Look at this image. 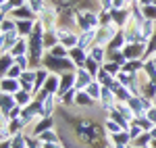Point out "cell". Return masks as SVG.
<instances>
[{"mask_svg":"<svg viewBox=\"0 0 156 148\" xmlns=\"http://www.w3.org/2000/svg\"><path fill=\"white\" fill-rule=\"evenodd\" d=\"M42 67H46L50 73H67V71H75L77 65L67 56V59H60V56H52L50 52L44 54V61H42Z\"/></svg>","mask_w":156,"mask_h":148,"instance_id":"obj_1","label":"cell"},{"mask_svg":"<svg viewBox=\"0 0 156 148\" xmlns=\"http://www.w3.org/2000/svg\"><path fill=\"white\" fill-rule=\"evenodd\" d=\"M77 9V27L79 31H85V29H96L100 27V11H94V9Z\"/></svg>","mask_w":156,"mask_h":148,"instance_id":"obj_2","label":"cell"},{"mask_svg":"<svg viewBox=\"0 0 156 148\" xmlns=\"http://www.w3.org/2000/svg\"><path fill=\"white\" fill-rule=\"evenodd\" d=\"M58 17H60V9L50 2L48 6L42 11V15L37 17V21L44 25L46 31H52V29H58Z\"/></svg>","mask_w":156,"mask_h":148,"instance_id":"obj_3","label":"cell"},{"mask_svg":"<svg viewBox=\"0 0 156 148\" xmlns=\"http://www.w3.org/2000/svg\"><path fill=\"white\" fill-rule=\"evenodd\" d=\"M52 127H56V115L54 117H40L36 123L31 125L29 129H27V134L29 136H40L42 132H46V129H52Z\"/></svg>","mask_w":156,"mask_h":148,"instance_id":"obj_4","label":"cell"},{"mask_svg":"<svg viewBox=\"0 0 156 148\" xmlns=\"http://www.w3.org/2000/svg\"><path fill=\"white\" fill-rule=\"evenodd\" d=\"M92 81H94V75L90 73L85 67H77L75 69V88L77 90H85Z\"/></svg>","mask_w":156,"mask_h":148,"instance_id":"obj_5","label":"cell"},{"mask_svg":"<svg viewBox=\"0 0 156 148\" xmlns=\"http://www.w3.org/2000/svg\"><path fill=\"white\" fill-rule=\"evenodd\" d=\"M19 34L17 31H12V34H0V54L2 52H11L15 46H17V42H19Z\"/></svg>","mask_w":156,"mask_h":148,"instance_id":"obj_6","label":"cell"},{"mask_svg":"<svg viewBox=\"0 0 156 148\" xmlns=\"http://www.w3.org/2000/svg\"><path fill=\"white\" fill-rule=\"evenodd\" d=\"M36 77H37V69H25L23 75L19 77V84H21L23 90L34 92V88H36Z\"/></svg>","mask_w":156,"mask_h":148,"instance_id":"obj_7","label":"cell"},{"mask_svg":"<svg viewBox=\"0 0 156 148\" xmlns=\"http://www.w3.org/2000/svg\"><path fill=\"white\" fill-rule=\"evenodd\" d=\"M17 106V100L15 94H2L0 92V117H6L9 119V113Z\"/></svg>","mask_w":156,"mask_h":148,"instance_id":"obj_8","label":"cell"},{"mask_svg":"<svg viewBox=\"0 0 156 148\" xmlns=\"http://www.w3.org/2000/svg\"><path fill=\"white\" fill-rule=\"evenodd\" d=\"M37 19H17V34L21 38H29L36 29Z\"/></svg>","mask_w":156,"mask_h":148,"instance_id":"obj_9","label":"cell"},{"mask_svg":"<svg viewBox=\"0 0 156 148\" xmlns=\"http://www.w3.org/2000/svg\"><path fill=\"white\" fill-rule=\"evenodd\" d=\"M98 38V27L96 29H85V31H79V46L83 50H90V46L96 44Z\"/></svg>","mask_w":156,"mask_h":148,"instance_id":"obj_10","label":"cell"},{"mask_svg":"<svg viewBox=\"0 0 156 148\" xmlns=\"http://www.w3.org/2000/svg\"><path fill=\"white\" fill-rule=\"evenodd\" d=\"M87 54H90L94 61H98L100 65H104V63L108 61V48H106V46H102V44H94V46H90Z\"/></svg>","mask_w":156,"mask_h":148,"instance_id":"obj_11","label":"cell"},{"mask_svg":"<svg viewBox=\"0 0 156 148\" xmlns=\"http://www.w3.org/2000/svg\"><path fill=\"white\" fill-rule=\"evenodd\" d=\"M21 90L19 79H12V77H2L0 79V92L2 94H17Z\"/></svg>","mask_w":156,"mask_h":148,"instance_id":"obj_12","label":"cell"},{"mask_svg":"<svg viewBox=\"0 0 156 148\" xmlns=\"http://www.w3.org/2000/svg\"><path fill=\"white\" fill-rule=\"evenodd\" d=\"M71 88H75V71H67V73H60V88H58V96H62L65 92H69Z\"/></svg>","mask_w":156,"mask_h":148,"instance_id":"obj_13","label":"cell"},{"mask_svg":"<svg viewBox=\"0 0 156 148\" xmlns=\"http://www.w3.org/2000/svg\"><path fill=\"white\" fill-rule=\"evenodd\" d=\"M87 56H90V54H87V50H83L81 46H75V48L69 50V59H71L77 67H83L85 61H87Z\"/></svg>","mask_w":156,"mask_h":148,"instance_id":"obj_14","label":"cell"},{"mask_svg":"<svg viewBox=\"0 0 156 148\" xmlns=\"http://www.w3.org/2000/svg\"><path fill=\"white\" fill-rule=\"evenodd\" d=\"M115 109H117V111H119L121 115H123V117L129 121V123H133V121L137 119V115H135V111L131 109V104H129V102H121V100H117Z\"/></svg>","mask_w":156,"mask_h":148,"instance_id":"obj_15","label":"cell"},{"mask_svg":"<svg viewBox=\"0 0 156 148\" xmlns=\"http://www.w3.org/2000/svg\"><path fill=\"white\" fill-rule=\"evenodd\" d=\"M11 17H15V19H37V15L31 11V6H29V4H23V6L12 9Z\"/></svg>","mask_w":156,"mask_h":148,"instance_id":"obj_16","label":"cell"},{"mask_svg":"<svg viewBox=\"0 0 156 148\" xmlns=\"http://www.w3.org/2000/svg\"><path fill=\"white\" fill-rule=\"evenodd\" d=\"M110 13H112V21L119 25L121 29H123V27L127 25V21L131 19V9H123V11H115V9H112Z\"/></svg>","mask_w":156,"mask_h":148,"instance_id":"obj_17","label":"cell"},{"mask_svg":"<svg viewBox=\"0 0 156 148\" xmlns=\"http://www.w3.org/2000/svg\"><path fill=\"white\" fill-rule=\"evenodd\" d=\"M58 88H60V75L58 73H50L46 84H44V90L48 94H58Z\"/></svg>","mask_w":156,"mask_h":148,"instance_id":"obj_18","label":"cell"},{"mask_svg":"<svg viewBox=\"0 0 156 148\" xmlns=\"http://www.w3.org/2000/svg\"><path fill=\"white\" fill-rule=\"evenodd\" d=\"M17 31V19L15 17H0V34H12Z\"/></svg>","mask_w":156,"mask_h":148,"instance_id":"obj_19","label":"cell"},{"mask_svg":"<svg viewBox=\"0 0 156 148\" xmlns=\"http://www.w3.org/2000/svg\"><path fill=\"white\" fill-rule=\"evenodd\" d=\"M12 65H15V56H12L11 52H2V54H0V75L4 77Z\"/></svg>","mask_w":156,"mask_h":148,"instance_id":"obj_20","label":"cell"},{"mask_svg":"<svg viewBox=\"0 0 156 148\" xmlns=\"http://www.w3.org/2000/svg\"><path fill=\"white\" fill-rule=\"evenodd\" d=\"M34 98H36V96H34V92H27V90H23V88L15 94V100H17V104H19V106H27V104H31Z\"/></svg>","mask_w":156,"mask_h":148,"instance_id":"obj_21","label":"cell"},{"mask_svg":"<svg viewBox=\"0 0 156 148\" xmlns=\"http://www.w3.org/2000/svg\"><path fill=\"white\" fill-rule=\"evenodd\" d=\"M108 138H110V144H125V146H131V136H129L127 129H123V132H119V134H112V136H108Z\"/></svg>","mask_w":156,"mask_h":148,"instance_id":"obj_22","label":"cell"},{"mask_svg":"<svg viewBox=\"0 0 156 148\" xmlns=\"http://www.w3.org/2000/svg\"><path fill=\"white\" fill-rule=\"evenodd\" d=\"M77 88H71L69 92H65L62 96H60V104L62 106H69V109H75V98H77Z\"/></svg>","mask_w":156,"mask_h":148,"instance_id":"obj_23","label":"cell"},{"mask_svg":"<svg viewBox=\"0 0 156 148\" xmlns=\"http://www.w3.org/2000/svg\"><path fill=\"white\" fill-rule=\"evenodd\" d=\"M58 31L56 29H52V31H46L44 34V48H46V52H48L50 48H54L56 44H58Z\"/></svg>","mask_w":156,"mask_h":148,"instance_id":"obj_24","label":"cell"},{"mask_svg":"<svg viewBox=\"0 0 156 148\" xmlns=\"http://www.w3.org/2000/svg\"><path fill=\"white\" fill-rule=\"evenodd\" d=\"M102 123H104V129H106V134L108 136H112V134H119V132H123V125H119L115 119H110V117H104L102 119Z\"/></svg>","mask_w":156,"mask_h":148,"instance_id":"obj_25","label":"cell"},{"mask_svg":"<svg viewBox=\"0 0 156 148\" xmlns=\"http://www.w3.org/2000/svg\"><path fill=\"white\" fill-rule=\"evenodd\" d=\"M85 92H87V94H90V96H92V98H94L98 104H100V96H102V84H100L98 79H94L90 86L85 88Z\"/></svg>","mask_w":156,"mask_h":148,"instance_id":"obj_26","label":"cell"},{"mask_svg":"<svg viewBox=\"0 0 156 148\" xmlns=\"http://www.w3.org/2000/svg\"><path fill=\"white\" fill-rule=\"evenodd\" d=\"M146 61H125L123 63V71H127V73H140L142 69H144Z\"/></svg>","mask_w":156,"mask_h":148,"instance_id":"obj_27","label":"cell"},{"mask_svg":"<svg viewBox=\"0 0 156 148\" xmlns=\"http://www.w3.org/2000/svg\"><path fill=\"white\" fill-rule=\"evenodd\" d=\"M40 142H60V136L58 132H56V127H52V129H46V132H42L40 136H37Z\"/></svg>","mask_w":156,"mask_h":148,"instance_id":"obj_28","label":"cell"},{"mask_svg":"<svg viewBox=\"0 0 156 148\" xmlns=\"http://www.w3.org/2000/svg\"><path fill=\"white\" fill-rule=\"evenodd\" d=\"M27 4H29V6H31V11L40 17V15H42V11H44V9L50 4V0H27Z\"/></svg>","mask_w":156,"mask_h":148,"instance_id":"obj_29","label":"cell"},{"mask_svg":"<svg viewBox=\"0 0 156 148\" xmlns=\"http://www.w3.org/2000/svg\"><path fill=\"white\" fill-rule=\"evenodd\" d=\"M83 67H85V69H87V71H90L92 75H94V79L98 77V73H100V69H102V65H100L98 61H94L92 56H87V61H85V65H83Z\"/></svg>","mask_w":156,"mask_h":148,"instance_id":"obj_30","label":"cell"},{"mask_svg":"<svg viewBox=\"0 0 156 148\" xmlns=\"http://www.w3.org/2000/svg\"><path fill=\"white\" fill-rule=\"evenodd\" d=\"M48 52L52 54V56H60V59H67V56H69V48H67V46H62L60 42L54 46V48H50Z\"/></svg>","mask_w":156,"mask_h":148,"instance_id":"obj_31","label":"cell"},{"mask_svg":"<svg viewBox=\"0 0 156 148\" xmlns=\"http://www.w3.org/2000/svg\"><path fill=\"white\" fill-rule=\"evenodd\" d=\"M102 67H104L110 75H115V77H117V75L121 73V69H123V65H121V63H115V61H106Z\"/></svg>","mask_w":156,"mask_h":148,"instance_id":"obj_32","label":"cell"},{"mask_svg":"<svg viewBox=\"0 0 156 148\" xmlns=\"http://www.w3.org/2000/svg\"><path fill=\"white\" fill-rule=\"evenodd\" d=\"M142 15H144L146 19H150V21H156V4H144L142 6Z\"/></svg>","mask_w":156,"mask_h":148,"instance_id":"obj_33","label":"cell"},{"mask_svg":"<svg viewBox=\"0 0 156 148\" xmlns=\"http://www.w3.org/2000/svg\"><path fill=\"white\" fill-rule=\"evenodd\" d=\"M150 142H152V136H150V132H144L140 138H135L131 144L133 146H150Z\"/></svg>","mask_w":156,"mask_h":148,"instance_id":"obj_34","label":"cell"},{"mask_svg":"<svg viewBox=\"0 0 156 148\" xmlns=\"http://www.w3.org/2000/svg\"><path fill=\"white\" fill-rule=\"evenodd\" d=\"M96 79L100 81V84H102V86H108V84H110V81L115 79V75H110V73L106 71V69L102 67V69H100V73H98V77H96Z\"/></svg>","mask_w":156,"mask_h":148,"instance_id":"obj_35","label":"cell"},{"mask_svg":"<svg viewBox=\"0 0 156 148\" xmlns=\"http://www.w3.org/2000/svg\"><path fill=\"white\" fill-rule=\"evenodd\" d=\"M15 63L21 67V69H31V59H29V54H21V56H15Z\"/></svg>","mask_w":156,"mask_h":148,"instance_id":"obj_36","label":"cell"},{"mask_svg":"<svg viewBox=\"0 0 156 148\" xmlns=\"http://www.w3.org/2000/svg\"><path fill=\"white\" fill-rule=\"evenodd\" d=\"M127 132H129V136H131V142L135 140V138H140L142 134H144V129H142V125H140V123H135V121H133V123L129 125V129H127Z\"/></svg>","mask_w":156,"mask_h":148,"instance_id":"obj_37","label":"cell"},{"mask_svg":"<svg viewBox=\"0 0 156 148\" xmlns=\"http://www.w3.org/2000/svg\"><path fill=\"white\" fill-rule=\"evenodd\" d=\"M108 61H115V63H125V54L123 50H108Z\"/></svg>","mask_w":156,"mask_h":148,"instance_id":"obj_38","label":"cell"},{"mask_svg":"<svg viewBox=\"0 0 156 148\" xmlns=\"http://www.w3.org/2000/svg\"><path fill=\"white\" fill-rule=\"evenodd\" d=\"M131 98H133V94L125 86L121 88V90H117V100H121V102H129Z\"/></svg>","mask_w":156,"mask_h":148,"instance_id":"obj_39","label":"cell"},{"mask_svg":"<svg viewBox=\"0 0 156 148\" xmlns=\"http://www.w3.org/2000/svg\"><path fill=\"white\" fill-rule=\"evenodd\" d=\"M133 2L131 0H112V9L115 11H123V9H131Z\"/></svg>","mask_w":156,"mask_h":148,"instance_id":"obj_40","label":"cell"},{"mask_svg":"<svg viewBox=\"0 0 156 148\" xmlns=\"http://www.w3.org/2000/svg\"><path fill=\"white\" fill-rule=\"evenodd\" d=\"M21 75H23V69H21V67H19V65L15 63V65H12L11 69H9V73L4 75V77H12V79H19Z\"/></svg>","mask_w":156,"mask_h":148,"instance_id":"obj_41","label":"cell"},{"mask_svg":"<svg viewBox=\"0 0 156 148\" xmlns=\"http://www.w3.org/2000/svg\"><path fill=\"white\" fill-rule=\"evenodd\" d=\"M135 123L142 125V129H144V132H150V129L154 127V123H152V121H150L148 117H137V119H135Z\"/></svg>","mask_w":156,"mask_h":148,"instance_id":"obj_42","label":"cell"},{"mask_svg":"<svg viewBox=\"0 0 156 148\" xmlns=\"http://www.w3.org/2000/svg\"><path fill=\"white\" fill-rule=\"evenodd\" d=\"M146 117H148V119H150V121H152V123L156 125V106H152L150 111L146 113Z\"/></svg>","mask_w":156,"mask_h":148,"instance_id":"obj_43","label":"cell"},{"mask_svg":"<svg viewBox=\"0 0 156 148\" xmlns=\"http://www.w3.org/2000/svg\"><path fill=\"white\" fill-rule=\"evenodd\" d=\"M12 4V9H17V6H23V4H27V0H9Z\"/></svg>","mask_w":156,"mask_h":148,"instance_id":"obj_44","label":"cell"},{"mask_svg":"<svg viewBox=\"0 0 156 148\" xmlns=\"http://www.w3.org/2000/svg\"><path fill=\"white\" fill-rule=\"evenodd\" d=\"M148 63H150V65L156 69V54H154V56H150V59H148Z\"/></svg>","mask_w":156,"mask_h":148,"instance_id":"obj_45","label":"cell"},{"mask_svg":"<svg viewBox=\"0 0 156 148\" xmlns=\"http://www.w3.org/2000/svg\"><path fill=\"white\" fill-rule=\"evenodd\" d=\"M0 148H11V140H6V142H0Z\"/></svg>","mask_w":156,"mask_h":148,"instance_id":"obj_46","label":"cell"},{"mask_svg":"<svg viewBox=\"0 0 156 148\" xmlns=\"http://www.w3.org/2000/svg\"><path fill=\"white\" fill-rule=\"evenodd\" d=\"M150 136H152V140H154V138H156V125H154V127H152V129H150Z\"/></svg>","mask_w":156,"mask_h":148,"instance_id":"obj_47","label":"cell"},{"mask_svg":"<svg viewBox=\"0 0 156 148\" xmlns=\"http://www.w3.org/2000/svg\"><path fill=\"white\" fill-rule=\"evenodd\" d=\"M110 148H129V146H125V144H112Z\"/></svg>","mask_w":156,"mask_h":148,"instance_id":"obj_48","label":"cell"},{"mask_svg":"<svg viewBox=\"0 0 156 148\" xmlns=\"http://www.w3.org/2000/svg\"><path fill=\"white\" fill-rule=\"evenodd\" d=\"M140 4L144 6V4H152V0H140Z\"/></svg>","mask_w":156,"mask_h":148,"instance_id":"obj_49","label":"cell"},{"mask_svg":"<svg viewBox=\"0 0 156 148\" xmlns=\"http://www.w3.org/2000/svg\"><path fill=\"white\" fill-rule=\"evenodd\" d=\"M150 148H156V138L152 140V142H150Z\"/></svg>","mask_w":156,"mask_h":148,"instance_id":"obj_50","label":"cell"},{"mask_svg":"<svg viewBox=\"0 0 156 148\" xmlns=\"http://www.w3.org/2000/svg\"><path fill=\"white\" fill-rule=\"evenodd\" d=\"M129 148H150V146H133V144H131Z\"/></svg>","mask_w":156,"mask_h":148,"instance_id":"obj_51","label":"cell"},{"mask_svg":"<svg viewBox=\"0 0 156 148\" xmlns=\"http://www.w3.org/2000/svg\"><path fill=\"white\" fill-rule=\"evenodd\" d=\"M152 4H156V0H152Z\"/></svg>","mask_w":156,"mask_h":148,"instance_id":"obj_52","label":"cell"},{"mask_svg":"<svg viewBox=\"0 0 156 148\" xmlns=\"http://www.w3.org/2000/svg\"><path fill=\"white\" fill-rule=\"evenodd\" d=\"M0 2H6V0H0Z\"/></svg>","mask_w":156,"mask_h":148,"instance_id":"obj_53","label":"cell"}]
</instances>
